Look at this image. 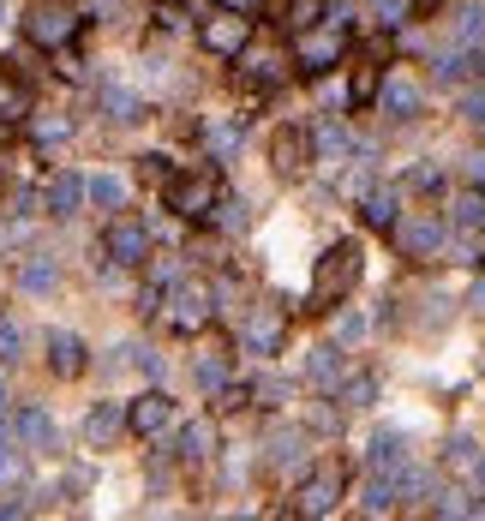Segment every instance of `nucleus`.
Wrapping results in <instances>:
<instances>
[{"mask_svg": "<svg viewBox=\"0 0 485 521\" xmlns=\"http://www.w3.org/2000/svg\"><path fill=\"white\" fill-rule=\"evenodd\" d=\"M360 270H366V258H360V246H354V240L330 246V252L318 258V276H312V312H336V300H348V294H354Z\"/></svg>", "mask_w": 485, "mask_h": 521, "instance_id": "obj_1", "label": "nucleus"}, {"mask_svg": "<svg viewBox=\"0 0 485 521\" xmlns=\"http://www.w3.org/2000/svg\"><path fill=\"white\" fill-rule=\"evenodd\" d=\"M72 30H78V18H72V6H60V0H36V6L24 12V36H30L36 48H60V42H72Z\"/></svg>", "mask_w": 485, "mask_h": 521, "instance_id": "obj_2", "label": "nucleus"}, {"mask_svg": "<svg viewBox=\"0 0 485 521\" xmlns=\"http://www.w3.org/2000/svg\"><path fill=\"white\" fill-rule=\"evenodd\" d=\"M198 42H204L210 54H240V48L252 42V18L234 12V6H228V12H210V18L198 24Z\"/></svg>", "mask_w": 485, "mask_h": 521, "instance_id": "obj_3", "label": "nucleus"}, {"mask_svg": "<svg viewBox=\"0 0 485 521\" xmlns=\"http://www.w3.org/2000/svg\"><path fill=\"white\" fill-rule=\"evenodd\" d=\"M168 210L186 216V222H204L216 210V174H180L168 186Z\"/></svg>", "mask_w": 485, "mask_h": 521, "instance_id": "obj_4", "label": "nucleus"}, {"mask_svg": "<svg viewBox=\"0 0 485 521\" xmlns=\"http://www.w3.org/2000/svg\"><path fill=\"white\" fill-rule=\"evenodd\" d=\"M390 228H396L402 258H438V252H444V222L426 216V210H414L408 222H390Z\"/></svg>", "mask_w": 485, "mask_h": 521, "instance_id": "obj_5", "label": "nucleus"}, {"mask_svg": "<svg viewBox=\"0 0 485 521\" xmlns=\"http://www.w3.org/2000/svg\"><path fill=\"white\" fill-rule=\"evenodd\" d=\"M168 324H174L180 336L204 330V324H210V288H204V282H174V294H168Z\"/></svg>", "mask_w": 485, "mask_h": 521, "instance_id": "obj_6", "label": "nucleus"}, {"mask_svg": "<svg viewBox=\"0 0 485 521\" xmlns=\"http://www.w3.org/2000/svg\"><path fill=\"white\" fill-rule=\"evenodd\" d=\"M102 252L114 258V264H144L150 258V234H144V222H132V216H120V222H108V234H102Z\"/></svg>", "mask_w": 485, "mask_h": 521, "instance_id": "obj_7", "label": "nucleus"}, {"mask_svg": "<svg viewBox=\"0 0 485 521\" xmlns=\"http://www.w3.org/2000/svg\"><path fill=\"white\" fill-rule=\"evenodd\" d=\"M336 498H342V468H324V474H312V480L300 486L294 516H330V510H336Z\"/></svg>", "mask_w": 485, "mask_h": 521, "instance_id": "obj_8", "label": "nucleus"}, {"mask_svg": "<svg viewBox=\"0 0 485 521\" xmlns=\"http://www.w3.org/2000/svg\"><path fill=\"white\" fill-rule=\"evenodd\" d=\"M168 420H174V402H168V396H156V390H150V396H138V402L126 408V426H132L138 438H156Z\"/></svg>", "mask_w": 485, "mask_h": 521, "instance_id": "obj_9", "label": "nucleus"}, {"mask_svg": "<svg viewBox=\"0 0 485 521\" xmlns=\"http://www.w3.org/2000/svg\"><path fill=\"white\" fill-rule=\"evenodd\" d=\"M120 432H126V408H120V402H96L90 420H84V444H90V450H108Z\"/></svg>", "mask_w": 485, "mask_h": 521, "instance_id": "obj_10", "label": "nucleus"}, {"mask_svg": "<svg viewBox=\"0 0 485 521\" xmlns=\"http://www.w3.org/2000/svg\"><path fill=\"white\" fill-rule=\"evenodd\" d=\"M306 378L318 384V390H342L348 384V360H342V348H312V360H306Z\"/></svg>", "mask_w": 485, "mask_h": 521, "instance_id": "obj_11", "label": "nucleus"}, {"mask_svg": "<svg viewBox=\"0 0 485 521\" xmlns=\"http://www.w3.org/2000/svg\"><path fill=\"white\" fill-rule=\"evenodd\" d=\"M294 54H300V66H306V72H330V66L342 60V36H336V30H324V36H300V48H294Z\"/></svg>", "mask_w": 485, "mask_h": 521, "instance_id": "obj_12", "label": "nucleus"}, {"mask_svg": "<svg viewBox=\"0 0 485 521\" xmlns=\"http://www.w3.org/2000/svg\"><path fill=\"white\" fill-rule=\"evenodd\" d=\"M246 348H252V354H276V348H282V318H276L270 306H258V312L246 318Z\"/></svg>", "mask_w": 485, "mask_h": 521, "instance_id": "obj_13", "label": "nucleus"}, {"mask_svg": "<svg viewBox=\"0 0 485 521\" xmlns=\"http://www.w3.org/2000/svg\"><path fill=\"white\" fill-rule=\"evenodd\" d=\"M48 366H54L60 378H78V372H84V342H78L72 330H54V336H48Z\"/></svg>", "mask_w": 485, "mask_h": 521, "instance_id": "obj_14", "label": "nucleus"}, {"mask_svg": "<svg viewBox=\"0 0 485 521\" xmlns=\"http://www.w3.org/2000/svg\"><path fill=\"white\" fill-rule=\"evenodd\" d=\"M408 468V444H402V432H378L372 438V474H402Z\"/></svg>", "mask_w": 485, "mask_h": 521, "instance_id": "obj_15", "label": "nucleus"}, {"mask_svg": "<svg viewBox=\"0 0 485 521\" xmlns=\"http://www.w3.org/2000/svg\"><path fill=\"white\" fill-rule=\"evenodd\" d=\"M18 438H24L30 450H42V456L60 444V432H54V420H48L42 408H24V414H18Z\"/></svg>", "mask_w": 485, "mask_h": 521, "instance_id": "obj_16", "label": "nucleus"}, {"mask_svg": "<svg viewBox=\"0 0 485 521\" xmlns=\"http://www.w3.org/2000/svg\"><path fill=\"white\" fill-rule=\"evenodd\" d=\"M102 108H108V120H120V126L144 120V102H138L126 84H102Z\"/></svg>", "mask_w": 485, "mask_h": 521, "instance_id": "obj_17", "label": "nucleus"}, {"mask_svg": "<svg viewBox=\"0 0 485 521\" xmlns=\"http://www.w3.org/2000/svg\"><path fill=\"white\" fill-rule=\"evenodd\" d=\"M54 282H60L54 258H24V264H18V288H24V294H54Z\"/></svg>", "mask_w": 485, "mask_h": 521, "instance_id": "obj_18", "label": "nucleus"}, {"mask_svg": "<svg viewBox=\"0 0 485 521\" xmlns=\"http://www.w3.org/2000/svg\"><path fill=\"white\" fill-rule=\"evenodd\" d=\"M78 204H84V180H78V174H60V180L48 186V210H54V216H72Z\"/></svg>", "mask_w": 485, "mask_h": 521, "instance_id": "obj_19", "label": "nucleus"}, {"mask_svg": "<svg viewBox=\"0 0 485 521\" xmlns=\"http://www.w3.org/2000/svg\"><path fill=\"white\" fill-rule=\"evenodd\" d=\"M210 450H216V426H210V420H192V426L180 432V456H186V462H204Z\"/></svg>", "mask_w": 485, "mask_h": 521, "instance_id": "obj_20", "label": "nucleus"}, {"mask_svg": "<svg viewBox=\"0 0 485 521\" xmlns=\"http://www.w3.org/2000/svg\"><path fill=\"white\" fill-rule=\"evenodd\" d=\"M360 216H366L372 228H390V222H396V192H390V186H378L372 198H360Z\"/></svg>", "mask_w": 485, "mask_h": 521, "instance_id": "obj_21", "label": "nucleus"}, {"mask_svg": "<svg viewBox=\"0 0 485 521\" xmlns=\"http://www.w3.org/2000/svg\"><path fill=\"white\" fill-rule=\"evenodd\" d=\"M384 108H390V114H414V108H420V84H414V78H390Z\"/></svg>", "mask_w": 485, "mask_h": 521, "instance_id": "obj_22", "label": "nucleus"}, {"mask_svg": "<svg viewBox=\"0 0 485 521\" xmlns=\"http://www.w3.org/2000/svg\"><path fill=\"white\" fill-rule=\"evenodd\" d=\"M84 192H90V198H96V204H102V210H114V204H120V198H126V180H120V174H96V180H90V186H84Z\"/></svg>", "mask_w": 485, "mask_h": 521, "instance_id": "obj_23", "label": "nucleus"}, {"mask_svg": "<svg viewBox=\"0 0 485 521\" xmlns=\"http://www.w3.org/2000/svg\"><path fill=\"white\" fill-rule=\"evenodd\" d=\"M270 450H276V468H294V462L306 456V438H300V432H276Z\"/></svg>", "mask_w": 485, "mask_h": 521, "instance_id": "obj_24", "label": "nucleus"}, {"mask_svg": "<svg viewBox=\"0 0 485 521\" xmlns=\"http://www.w3.org/2000/svg\"><path fill=\"white\" fill-rule=\"evenodd\" d=\"M336 396H342V408H372V396H378V384H372V378H348V384H342Z\"/></svg>", "mask_w": 485, "mask_h": 521, "instance_id": "obj_25", "label": "nucleus"}, {"mask_svg": "<svg viewBox=\"0 0 485 521\" xmlns=\"http://www.w3.org/2000/svg\"><path fill=\"white\" fill-rule=\"evenodd\" d=\"M12 360H24V330L12 318H0V366H12Z\"/></svg>", "mask_w": 485, "mask_h": 521, "instance_id": "obj_26", "label": "nucleus"}, {"mask_svg": "<svg viewBox=\"0 0 485 521\" xmlns=\"http://www.w3.org/2000/svg\"><path fill=\"white\" fill-rule=\"evenodd\" d=\"M312 150H318V156H342V150H348V132H342V126H318V132H312Z\"/></svg>", "mask_w": 485, "mask_h": 521, "instance_id": "obj_27", "label": "nucleus"}, {"mask_svg": "<svg viewBox=\"0 0 485 521\" xmlns=\"http://www.w3.org/2000/svg\"><path fill=\"white\" fill-rule=\"evenodd\" d=\"M456 36H468V42H474V36H485V6H480V0H468V6H462Z\"/></svg>", "mask_w": 485, "mask_h": 521, "instance_id": "obj_28", "label": "nucleus"}, {"mask_svg": "<svg viewBox=\"0 0 485 521\" xmlns=\"http://www.w3.org/2000/svg\"><path fill=\"white\" fill-rule=\"evenodd\" d=\"M276 168H288V174L300 168V132H282L276 138Z\"/></svg>", "mask_w": 485, "mask_h": 521, "instance_id": "obj_29", "label": "nucleus"}, {"mask_svg": "<svg viewBox=\"0 0 485 521\" xmlns=\"http://www.w3.org/2000/svg\"><path fill=\"white\" fill-rule=\"evenodd\" d=\"M12 480H24V456L0 438V486H12Z\"/></svg>", "mask_w": 485, "mask_h": 521, "instance_id": "obj_30", "label": "nucleus"}, {"mask_svg": "<svg viewBox=\"0 0 485 521\" xmlns=\"http://www.w3.org/2000/svg\"><path fill=\"white\" fill-rule=\"evenodd\" d=\"M18 114H24V96H18V84L0 72V120H18Z\"/></svg>", "mask_w": 485, "mask_h": 521, "instance_id": "obj_31", "label": "nucleus"}, {"mask_svg": "<svg viewBox=\"0 0 485 521\" xmlns=\"http://www.w3.org/2000/svg\"><path fill=\"white\" fill-rule=\"evenodd\" d=\"M288 18L306 30V24H318V18H324V0H288Z\"/></svg>", "mask_w": 485, "mask_h": 521, "instance_id": "obj_32", "label": "nucleus"}, {"mask_svg": "<svg viewBox=\"0 0 485 521\" xmlns=\"http://www.w3.org/2000/svg\"><path fill=\"white\" fill-rule=\"evenodd\" d=\"M204 138H210V150H216V156H228V150L240 144V126H210Z\"/></svg>", "mask_w": 485, "mask_h": 521, "instance_id": "obj_33", "label": "nucleus"}, {"mask_svg": "<svg viewBox=\"0 0 485 521\" xmlns=\"http://www.w3.org/2000/svg\"><path fill=\"white\" fill-rule=\"evenodd\" d=\"M222 378H228V360H198V384L204 390H222Z\"/></svg>", "mask_w": 485, "mask_h": 521, "instance_id": "obj_34", "label": "nucleus"}, {"mask_svg": "<svg viewBox=\"0 0 485 521\" xmlns=\"http://www.w3.org/2000/svg\"><path fill=\"white\" fill-rule=\"evenodd\" d=\"M372 96H378V72L360 66V72H354V102H372Z\"/></svg>", "mask_w": 485, "mask_h": 521, "instance_id": "obj_35", "label": "nucleus"}, {"mask_svg": "<svg viewBox=\"0 0 485 521\" xmlns=\"http://www.w3.org/2000/svg\"><path fill=\"white\" fill-rule=\"evenodd\" d=\"M210 216H216V222H228V228H246V204H234V198H228V204L216 198V210H210Z\"/></svg>", "mask_w": 485, "mask_h": 521, "instance_id": "obj_36", "label": "nucleus"}, {"mask_svg": "<svg viewBox=\"0 0 485 521\" xmlns=\"http://www.w3.org/2000/svg\"><path fill=\"white\" fill-rule=\"evenodd\" d=\"M462 222H468V228H480V222H485V198H480V192L462 198Z\"/></svg>", "mask_w": 485, "mask_h": 521, "instance_id": "obj_37", "label": "nucleus"}, {"mask_svg": "<svg viewBox=\"0 0 485 521\" xmlns=\"http://www.w3.org/2000/svg\"><path fill=\"white\" fill-rule=\"evenodd\" d=\"M462 114H468L474 126H485V90H468V96H462Z\"/></svg>", "mask_w": 485, "mask_h": 521, "instance_id": "obj_38", "label": "nucleus"}, {"mask_svg": "<svg viewBox=\"0 0 485 521\" xmlns=\"http://www.w3.org/2000/svg\"><path fill=\"white\" fill-rule=\"evenodd\" d=\"M378 12H384V24H402L408 18V0H378Z\"/></svg>", "mask_w": 485, "mask_h": 521, "instance_id": "obj_39", "label": "nucleus"}, {"mask_svg": "<svg viewBox=\"0 0 485 521\" xmlns=\"http://www.w3.org/2000/svg\"><path fill=\"white\" fill-rule=\"evenodd\" d=\"M216 408H246V390H216Z\"/></svg>", "mask_w": 485, "mask_h": 521, "instance_id": "obj_40", "label": "nucleus"}, {"mask_svg": "<svg viewBox=\"0 0 485 521\" xmlns=\"http://www.w3.org/2000/svg\"><path fill=\"white\" fill-rule=\"evenodd\" d=\"M228 6H234V12H252V6H258V0H228Z\"/></svg>", "mask_w": 485, "mask_h": 521, "instance_id": "obj_41", "label": "nucleus"}, {"mask_svg": "<svg viewBox=\"0 0 485 521\" xmlns=\"http://www.w3.org/2000/svg\"><path fill=\"white\" fill-rule=\"evenodd\" d=\"M474 306H485V282H480V288H474Z\"/></svg>", "mask_w": 485, "mask_h": 521, "instance_id": "obj_42", "label": "nucleus"}, {"mask_svg": "<svg viewBox=\"0 0 485 521\" xmlns=\"http://www.w3.org/2000/svg\"><path fill=\"white\" fill-rule=\"evenodd\" d=\"M480 480H485V462H480Z\"/></svg>", "mask_w": 485, "mask_h": 521, "instance_id": "obj_43", "label": "nucleus"}, {"mask_svg": "<svg viewBox=\"0 0 485 521\" xmlns=\"http://www.w3.org/2000/svg\"><path fill=\"white\" fill-rule=\"evenodd\" d=\"M426 6H432V0H426Z\"/></svg>", "mask_w": 485, "mask_h": 521, "instance_id": "obj_44", "label": "nucleus"}]
</instances>
